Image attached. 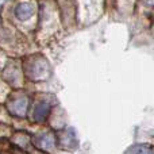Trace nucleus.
Masks as SVG:
<instances>
[{
  "mask_svg": "<svg viewBox=\"0 0 154 154\" xmlns=\"http://www.w3.org/2000/svg\"><path fill=\"white\" fill-rule=\"evenodd\" d=\"M24 72L31 80H45L49 76L50 68L45 58L39 56H32L24 62Z\"/></svg>",
  "mask_w": 154,
  "mask_h": 154,
  "instance_id": "nucleus-1",
  "label": "nucleus"
},
{
  "mask_svg": "<svg viewBox=\"0 0 154 154\" xmlns=\"http://www.w3.org/2000/svg\"><path fill=\"white\" fill-rule=\"evenodd\" d=\"M7 109L12 116L24 118L29 111V99L26 95H15L8 99Z\"/></svg>",
  "mask_w": 154,
  "mask_h": 154,
  "instance_id": "nucleus-2",
  "label": "nucleus"
},
{
  "mask_svg": "<svg viewBox=\"0 0 154 154\" xmlns=\"http://www.w3.org/2000/svg\"><path fill=\"white\" fill-rule=\"evenodd\" d=\"M34 145L42 152H53L56 149L57 141L51 133H43L34 138Z\"/></svg>",
  "mask_w": 154,
  "mask_h": 154,
  "instance_id": "nucleus-3",
  "label": "nucleus"
},
{
  "mask_svg": "<svg viewBox=\"0 0 154 154\" xmlns=\"http://www.w3.org/2000/svg\"><path fill=\"white\" fill-rule=\"evenodd\" d=\"M35 12V8L31 3H19L15 8V16L19 19V20H26V19L31 18Z\"/></svg>",
  "mask_w": 154,
  "mask_h": 154,
  "instance_id": "nucleus-4",
  "label": "nucleus"
},
{
  "mask_svg": "<svg viewBox=\"0 0 154 154\" xmlns=\"http://www.w3.org/2000/svg\"><path fill=\"white\" fill-rule=\"evenodd\" d=\"M49 111H50V106L48 103H39L35 107V112H34V119L37 122H43L48 118Z\"/></svg>",
  "mask_w": 154,
  "mask_h": 154,
  "instance_id": "nucleus-5",
  "label": "nucleus"
},
{
  "mask_svg": "<svg viewBox=\"0 0 154 154\" xmlns=\"http://www.w3.org/2000/svg\"><path fill=\"white\" fill-rule=\"evenodd\" d=\"M127 154H154V147L147 143H137L130 147Z\"/></svg>",
  "mask_w": 154,
  "mask_h": 154,
  "instance_id": "nucleus-6",
  "label": "nucleus"
},
{
  "mask_svg": "<svg viewBox=\"0 0 154 154\" xmlns=\"http://www.w3.org/2000/svg\"><path fill=\"white\" fill-rule=\"evenodd\" d=\"M72 139L76 141L75 135L70 137V130H66V131H64V133H61V137H60V139H58V143H61L64 147H68V149H69V147L73 146Z\"/></svg>",
  "mask_w": 154,
  "mask_h": 154,
  "instance_id": "nucleus-7",
  "label": "nucleus"
},
{
  "mask_svg": "<svg viewBox=\"0 0 154 154\" xmlns=\"http://www.w3.org/2000/svg\"><path fill=\"white\" fill-rule=\"evenodd\" d=\"M143 2L145 5H147V7H153L154 5V0H142Z\"/></svg>",
  "mask_w": 154,
  "mask_h": 154,
  "instance_id": "nucleus-8",
  "label": "nucleus"
}]
</instances>
